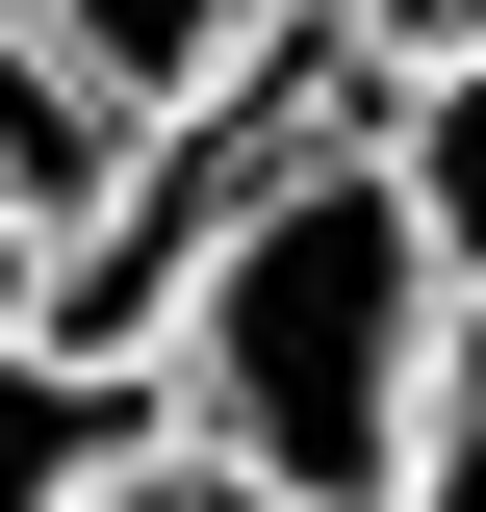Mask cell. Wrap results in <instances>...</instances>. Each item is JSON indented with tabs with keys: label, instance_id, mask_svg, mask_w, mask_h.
Here are the masks:
<instances>
[{
	"label": "cell",
	"instance_id": "cell-1",
	"mask_svg": "<svg viewBox=\"0 0 486 512\" xmlns=\"http://www.w3.org/2000/svg\"><path fill=\"white\" fill-rule=\"evenodd\" d=\"M435 333H461V282L410 256L384 154L333 128V154H282V180L154 282L128 384H154V436L231 461L256 512H384L410 487V410H435Z\"/></svg>",
	"mask_w": 486,
	"mask_h": 512
},
{
	"label": "cell",
	"instance_id": "cell-2",
	"mask_svg": "<svg viewBox=\"0 0 486 512\" xmlns=\"http://www.w3.org/2000/svg\"><path fill=\"white\" fill-rule=\"evenodd\" d=\"M128 436H154V384H128V359H77V333H52V256L0 231V512H77Z\"/></svg>",
	"mask_w": 486,
	"mask_h": 512
},
{
	"label": "cell",
	"instance_id": "cell-3",
	"mask_svg": "<svg viewBox=\"0 0 486 512\" xmlns=\"http://www.w3.org/2000/svg\"><path fill=\"white\" fill-rule=\"evenodd\" d=\"M103 180H128V103L52 52V26H26V0H0V231H26V256H77V231H103Z\"/></svg>",
	"mask_w": 486,
	"mask_h": 512
},
{
	"label": "cell",
	"instance_id": "cell-4",
	"mask_svg": "<svg viewBox=\"0 0 486 512\" xmlns=\"http://www.w3.org/2000/svg\"><path fill=\"white\" fill-rule=\"evenodd\" d=\"M26 26H52V52L103 77L128 128H154V103H205V77H256V52L307 26V0H26Z\"/></svg>",
	"mask_w": 486,
	"mask_h": 512
},
{
	"label": "cell",
	"instance_id": "cell-5",
	"mask_svg": "<svg viewBox=\"0 0 486 512\" xmlns=\"http://www.w3.org/2000/svg\"><path fill=\"white\" fill-rule=\"evenodd\" d=\"M359 154H384V205H410V256L486 308V52H461V77H384V103H359Z\"/></svg>",
	"mask_w": 486,
	"mask_h": 512
},
{
	"label": "cell",
	"instance_id": "cell-6",
	"mask_svg": "<svg viewBox=\"0 0 486 512\" xmlns=\"http://www.w3.org/2000/svg\"><path fill=\"white\" fill-rule=\"evenodd\" d=\"M384 512H486V308L435 333V410H410V487Z\"/></svg>",
	"mask_w": 486,
	"mask_h": 512
},
{
	"label": "cell",
	"instance_id": "cell-7",
	"mask_svg": "<svg viewBox=\"0 0 486 512\" xmlns=\"http://www.w3.org/2000/svg\"><path fill=\"white\" fill-rule=\"evenodd\" d=\"M307 26H333L359 77H461V52H486V0H307Z\"/></svg>",
	"mask_w": 486,
	"mask_h": 512
},
{
	"label": "cell",
	"instance_id": "cell-8",
	"mask_svg": "<svg viewBox=\"0 0 486 512\" xmlns=\"http://www.w3.org/2000/svg\"><path fill=\"white\" fill-rule=\"evenodd\" d=\"M77 512H256V487H231V461H180V436H128V461H103Z\"/></svg>",
	"mask_w": 486,
	"mask_h": 512
}]
</instances>
